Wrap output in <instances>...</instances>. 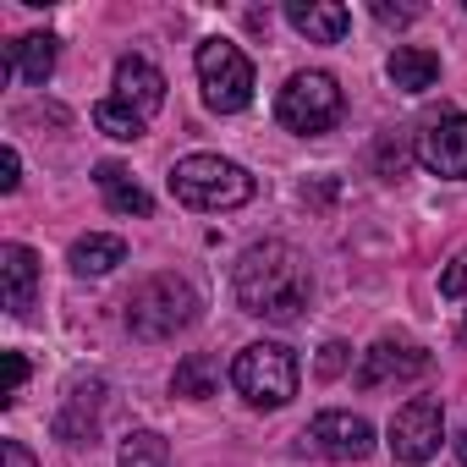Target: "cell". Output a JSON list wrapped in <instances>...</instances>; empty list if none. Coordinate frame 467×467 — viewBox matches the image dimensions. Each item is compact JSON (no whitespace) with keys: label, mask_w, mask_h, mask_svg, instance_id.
<instances>
[{"label":"cell","mask_w":467,"mask_h":467,"mask_svg":"<svg viewBox=\"0 0 467 467\" xmlns=\"http://www.w3.org/2000/svg\"><path fill=\"white\" fill-rule=\"evenodd\" d=\"M231 292H237L243 314L265 325H297L314 303V270L292 243H254L231 270Z\"/></svg>","instance_id":"6da1fadb"},{"label":"cell","mask_w":467,"mask_h":467,"mask_svg":"<svg viewBox=\"0 0 467 467\" xmlns=\"http://www.w3.org/2000/svg\"><path fill=\"white\" fill-rule=\"evenodd\" d=\"M171 198L187 203V209H203V214H225V209H243L259 182L237 165V160H220V154H187L171 165Z\"/></svg>","instance_id":"7a4b0ae2"},{"label":"cell","mask_w":467,"mask_h":467,"mask_svg":"<svg viewBox=\"0 0 467 467\" xmlns=\"http://www.w3.org/2000/svg\"><path fill=\"white\" fill-rule=\"evenodd\" d=\"M198 308L203 303H198L192 281H182V275H149L127 297V330L138 341H171L187 325H198Z\"/></svg>","instance_id":"3957f363"},{"label":"cell","mask_w":467,"mask_h":467,"mask_svg":"<svg viewBox=\"0 0 467 467\" xmlns=\"http://www.w3.org/2000/svg\"><path fill=\"white\" fill-rule=\"evenodd\" d=\"M347 99H341V83L330 72H292L286 88L275 94V121L297 138H319L341 121Z\"/></svg>","instance_id":"277c9868"},{"label":"cell","mask_w":467,"mask_h":467,"mask_svg":"<svg viewBox=\"0 0 467 467\" xmlns=\"http://www.w3.org/2000/svg\"><path fill=\"white\" fill-rule=\"evenodd\" d=\"M231 385L243 390L248 407H286L297 396V358L281 341H254L231 363Z\"/></svg>","instance_id":"5b68a950"},{"label":"cell","mask_w":467,"mask_h":467,"mask_svg":"<svg viewBox=\"0 0 467 467\" xmlns=\"http://www.w3.org/2000/svg\"><path fill=\"white\" fill-rule=\"evenodd\" d=\"M198 88H203V105L220 110V116H237L254 105V61L231 45V39H203L198 56Z\"/></svg>","instance_id":"8992f818"},{"label":"cell","mask_w":467,"mask_h":467,"mask_svg":"<svg viewBox=\"0 0 467 467\" xmlns=\"http://www.w3.org/2000/svg\"><path fill=\"white\" fill-rule=\"evenodd\" d=\"M440 440H445V412L434 396H412L407 407H396L390 429H385V445L401 467H423L440 456Z\"/></svg>","instance_id":"52a82bcc"},{"label":"cell","mask_w":467,"mask_h":467,"mask_svg":"<svg viewBox=\"0 0 467 467\" xmlns=\"http://www.w3.org/2000/svg\"><path fill=\"white\" fill-rule=\"evenodd\" d=\"M418 165L429 176H445V182H467V116L462 110H440L423 121L418 143H412Z\"/></svg>","instance_id":"ba28073f"},{"label":"cell","mask_w":467,"mask_h":467,"mask_svg":"<svg viewBox=\"0 0 467 467\" xmlns=\"http://www.w3.org/2000/svg\"><path fill=\"white\" fill-rule=\"evenodd\" d=\"M303 451H319V456H330V462H363V456L374 451V423L358 418V412L330 407V412H319V418L303 429Z\"/></svg>","instance_id":"9c48e42d"},{"label":"cell","mask_w":467,"mask_h":467,"mask_svg":"<svg viewBox=\"0 0 467 467\" xmlns=\"http://www.w3.org/2000/svg\"><path fill=\"white\" fill-rule=\"evenodd\" d=\"M429 352L418 347V341H407V336H379L363 358H358V390H379V385H390V379H418V374H429Z\"/></svg>","instance_id":"30bf717a"},{"label":"cell","mask_w":467,"mask_h":467,"mask_svg":"<svg viewBox=\"0 0 467 467\" xmlns=\"http://www.w3.org/2000/svg\"><path fill=\"white\" fill-rule=\"evenodd\" d=\"M99 412H105V379H72L67 385V407L56 412V434L67 445H94Z\"/></svg>","instance_id":"8fae6325"},{"label":"cell","mask_w":467,"mask_h":467,"mask_svg":"<svg viewBox=\"0 0 467 467\" xmlns=\"http://www.w3.org/2000/svg\"><path fill=\"white\" fill-rule=\"evenodd\" d=\"M116 99L132 105L143 121L165 105V72L149 61V56H121L116 61Z\"/></svg>","instance_id":"7c38bea8"},{"label":"cell","mask_w":467,"mask_h":467,"mask_svg":"<svg viewBox=\"0 0 467 467\" xmlns=\"http://www.w3.org/2000/svg\"><path fill=\"white\" fill-rule=\"evenodd\" d=\"M286 23L314 45H341L352 28V12L341 0H286Z\"/></svg>","instance_id":"4fadbf2b"},{"label":"cell","mask_w":467,"mask_h":467,"mask_svg":"<svg viewBox=\"0 0 467 467\" xmlns=\"http://www.w3.org/2000/svg\"><path fill=\"white\" fill-rule=\"evenodd\" d=\"M0 286H6V308L23 319L34 308V297H39V259H34V248H23V243L0 248Z\"/></svg>","instance_id":"5bb4252c"},{"label":"cell","mask_w":467,"mask_h":467,"mask_svg":"<svg viewBox=\"0 0 467 467\" xmlns=\"http://www.w3.org/2000/svg\"><path fill=\"white\" fill-rule=\"evenodd\" d=\"M0 72L6 78H23V83H45L56 72V34H23L6 45V61H0Z\"/></svg>","instance_id":"9a60e30c"},{"label":"cell","mask_w":467,"mask_h":467,"mask_svg":"<svg viewBox=\"0 0 467 467\" xmlns=\"http://www.w3.org/2000/svg\"><path fill=\"white\" fill-rule=\"evenodd\" d=\"M385 72H390V83L401 94H429L440 83V56L434 50H418V45H396L390 61H385Z\"/></svg>","instance_id":"2e32d148"},{"label":"cell","mask_w":467,"mask_h":467,"mask_svg":"<svg viewBox=\"0 0 467 467\" xmlns=\"http://www.w3.org/2000/svg\"><path fill=\"white\" fill-rule=\"evenodd\" d=\"M94 187L105 192V203H110L116 214H138V220H143V214L154 209V198H149V192L132 182V171L116 165V160H99V165H94Z\"/></svg>","instance_id":"e0dca14e"},{"label":"cell","mask_w":467,"mask_h":467,"mask_svg":"<svg viewBox=\"0 0 467 467\" xmlns=\"http://www.w3.org/2000/svg\"><path fill=\"white\" fill-rule=\"evenodd\" d=\"M67 265H72L78 275H110L116 265H127V243H121V237H110V231H88V237H78V243H72Z\"/></svg>","instance_id":"ac0fdd59"},{"label":"cell","mask_w":467,"mask_h":467,"mask_svg":"<svg viewBox=\"0 0 467 467\" xmlns=\"http://www.w3.org/2000/svg\"><path fill=\"white\" fill-rule=\"evenodd\" d=\"M214 379H220V363H214L209 352H187V358L176 363V374H171V396L203 401V396H214Z\"/></svg>","instance_id":"d6986e66"},{"label":"cell","mask_w":467,"mask_h":467,"mask_svg":"<svg viewBox=\"0 0 467 467\" xmlns=\"http://www.w3.org/2000/svg\"><path fill=\"white\" fill-rule=\"evenodd\" d=\"M94 127H99L105 138H116V143H138V138L149 132V121H143L132 105H121V99H99V105H94Z\"/></svg>","instance_id":"ffe728a7"},{"label":"cell","mask_w":467,"mask_h":467,"mask_svg":"<svg viewBox=\"0 0 467 467\" xmlns=\"http://www.w3.org/2000/svg\"><path fill=\"white\" fill-rule=\"evenodd\" d=\"M121 467H165L171 462V445H165V434H154V429H132L127 440H121V456H116Z\"/></svg>","instance_id":"44dd1931"},{"label":"cell","mask_w":467,"mask_h":467,"mask_svg":"<svg viewBox=\"0 0 467 467\" xmlns=\"http://www.w3.org/2000/svg\"><path fill=\"white\" fill-rule=\"evenodd\" d=\"M347 363H352V347H347V341H325V347H319V379H336Z\"/></svg>","instance_id":"7402d4cb"},{"label":"cell","mask_w":467,"mask_h":467,"mask_svg":"<svg viewBox=\"0 0 467 467\" xmlns=\"http://www.w3.org/2000/svg\"><path fill=\"white\" fill-rule=\"evenodd\" d=\"M440 292H445V297H467V248L440 270Z\"/></svg>","instance_id":"603a6c76"},{"label":"cell","mask_w":467,"mask_h":467,"mask_svg":"<svg viewBox=\"0 0 467 467\" xmlns=\"http://www.w3.org/2000/svg\"><path fill=\"white\" fill-rule=\"evenodd\" d=\"M374 17H379L385 28H401V23H418L423 6H390V0H374Z\"/></svg>","instance_id":"cb8c5ba5"},{"label":"cell","mask_w":467,"mask_h":467,"mask_svg":"<svg viewBox=\"0 0 467 467\" xmlns=\"http://www.w3.org/2000/svg\"><path fill=\"white\" fill-rule=\"evenodd\" d=\"M17 187H23V154L0 149V192H17Z\"/></svg>","instance_id":"d4e9b609"},{"label":"cell","mask_w":467,"mask_h":467,"mask_svg":"<svg viewBox=\"0 0 467 467\" xmlns=\"http://www.w3.org/2000/svg\"><path fill=\"white\" fill-rule=\"evenodd\" d=\"M23 379H28V358L23 352H6V396H0V401H17V390H23Z\"/></svg>","instance_id":"484cf974"},{"label":"cell","mask_w":467,"mask_h":467,"mask_svg":"<svg viewBox=\"0 0 467 467\" xmlns=\"http://www.w3.org/2000/svg\"><path fill=\"white\" fill-rule=\"evenodd\" d=\"M0 462H6V467H39L34 451H28L23 440H0Z\"/></svg>","instance_id":"4316f807"},{"label":"cell","mask_w":467,"mask_h":467,"mask_svg":"<svg viewBox=\"0 0 467 467\" xmlns=\"http://www.w3.org/2000/svg\"><path fill=\"white\" fill-rule=\"evenodd\" d=\"M407 165V149L401 143H379V176H401Z\"/></svg>","instance_id":"83f0119b"},{"label":"cell","mask_w":467,"mask_h":467,"mask_svg":"<svg viewBox=\"0 0 467 467\" xmlns=\"http://www.w3.org/2000/svg\"><path fill=\"white\" fill-rule=\"evenodd\" d=\"M456 456H462V467H467V423H462V434H456Z\"/></svg>","instance_id":"f1b7e54d"},{"label":"cell","mask_w":467,"mask_h":467,"mask_svg":"<svg viewBox=\"0 0 467 467\" xmlns=\"http://www.w3.org/2000/svg\"><path fill=\"white\" fill-rule=\"evenodd\" d=\"M462 336H467V319H462Z\"/></svg>","instance_id":"f546056e"}]
</instances>
